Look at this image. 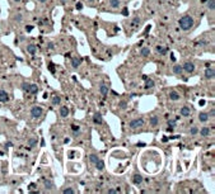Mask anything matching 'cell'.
<instances>
[{
    "instance_id": "ee69618b",
    "label": "cell",
    "mask_w": 215,
    "mask_h": 194,
    "mask_svg": "<svg viewBox=\"0 0 215 194\" xmlns=\"http://www.w3.org/2000/svg\"><path fill=\"white\" fill-rule=\"evenodd\" d=\"M214 114H215V112H214V109H211V112H210V114H209V116H211V117H214Z\"/></svg>"
},
{
    "instance_id": "6da1fadb",
    "label": "cell",
    "mask_w": 215,
    "mask_h": 194,
    "mask_svg": "<svg viewBox=\"0 0 215 194\" xmlns=\"http://www.w3.org/2000/svg\"><path fill=\"white\" fill-rule=\"evenodd\" d=\"M179 27H181V29H183V31H189V29L192 28V26H194V18L191 17V15H183L181 19H179Z\"/></svg>"
},
{
    "instance_id": "ba28073f",
    "label": "cell",
    "mask_w": 215,
    "mask_h": 194,
    "mask_svg": "<svg viewBox=\"0 0 215 194\" xmlns=\"http://www.w3.org/2000/svg\"><path fill=\"white\" fill-rule=\"evenodd\" d=\"M149 124H150L151 127H157V126L159 124V118H158L157 116L150 117V119H149Z\"/></svg>"
},
{
    "instance_id": "7dc6e473",
    "label": "cell",
    "mask_w": 215,
    "mask_h": 194,
    "mask_svg": "<svg viewBox=\"0 0 215 194\" xmlns=\"http://www.w3.org/2000/svg\"><path fill=\"white\" fill-rule=\"evenodd\" d=\"M205 104V100H200V105H204Z\"/></svg>"
},
{
    "instance_id": "7bdbcfd3",
    "label": "cell",
    "mask_w": 215,
    "mask_h": 194,
    "mask_svg": "<svg viewBox=\"0 0 215 194\" xmlns=\"http://www.w3.org/2000/svg\"><path fill=\"white\" fill-rule=\"evenodd\" d=\"M197 45H198V46H204V45H205V42H204V41H200Z\"/></svg>"
},
{
    "instance_id": "bcb514c9",
    "label": "cell",
    "mask_w": 215,
    "mask_h": 194,
    "mask_svg": "<svg viewBox=\"0 0 215 194\" xmlns=\"http://www.w3.org/2000/svg\"><path fill=\"white\" fill-rule=\"evenodd\" d=\"M26 29H27V31H28V32H31V31H32V27H31V26H29V27H27V28H26Z\"/></svg>"
},
{
    "instance_id": "3957f363",
    "label": "cell",
    "mask_w": 215,
    "mask_h": 194,
    "mask_svg": "<svg viewBox=\"0 0 215 194\" xmlns=\"http://www.w3.org/2000/svg\"><path fill=\"white\" fill-rule=\"evenodd\" d=\"M43 110L41 107H33V108L31 109V116L33 117V118H40L41 116H42Z\"/></svg>"
},
{
    "instance_id": "d6986e66",
    "label": "cell",
    "mask_w": 215,
    "mask_h": 194,
    "mask_svg": "<svg viewBox=\"0 0 215 194\" xmlns=\"http://www.w3.org/2000/svg\"><path fill=\"white\" fill-rule=\"evenodd\" d=\"M99 91H101V94H102L103 97H106V95L108 94V86L105 85V84H102V85L99 86Z\"/></svg>"
},
{
    "instance_id": "44dd1931",
    "label": "cell",
    "mask_w": 215,
    "mask_h": 194,
    "mask_svg": "<svg viewBox=\"0 0 215 194\" xmlns=\"http://www.w3.org/2000/svg\"><path fill=\"white\" fill-rule=\"evenodd\" d=\"M27 145H28V147L29 149H32V147H34L37 145V138H34V137H32V138H29L28 141H27Z\"/></svg>"
},
{
    "instance_id": "f546056e",
    "label": "cell",
    "mask_w": 215,
    "mask_h": 194,
    "mask_svg": "<svg viewBox=\"0 0 215 194\" xmlns=\"http://www.w3.org/2000/svg\"><path fill=\"white\" fill-rule=\"evenodd\" d=\"M29 84L28 83H23L22 84V89H23V91H27V93H29Z\"/></svg>"
},
{
    "instance_id": "1f68e13d",
    "label": "cell",
    "mask_w": 215,
    "mask_h": 194,
    "mask_svg": "<svg viewBox=\"0 0 215 194\" xmlns=\"http://www.w3.org/2000/svg\"><path fill=\"white\" fill-rule=\"evenodd\" d=\"M139 23H140V18L139 17L134 18V20L131 22V27H136V26H139Z\"/></svg>"
},
{
    "instance_id": "74e56055",
    "label": "cell",
    "mask_w": 215,
    "mask_h": 194,
    "mask_svg": "<svg viewBox=\"0 0 215 194\" xmlns=\"http://www.w3.org/2000/svg\"><path fill=\"white\" fill-rule=\"evenodd\" d=\"M77 9H78V10H81V9H83V4H81V3H78V4H77Z\"/></svg>"
},
{
    "instance_id": "7c38bea8",
    "label": "cell",
    "mask_w": 215,
    "mask_h": 194,
    "mask_svg": "<svg viewBox=\"0 0 215 194\" xmlns=\"http://www.w3.org/2000/svg\"><path fill=\"white\" fill-rule=\"evenodd\" d=\"M27 52L31 55H36L37 52V46L36 45H28L27 46Z\"/></svg>"
},
{
    "instance_id": "8fae6325",
    "label": "cell",
    "mask_w": 215,
    "mask_h": 194,
    "mask_svg": "<svg viewBox=\"0 0 215 194\" xmlns=\"http://www.w3.org/2000/svg\"><path fill=\"white\" fill-rule=\"evenodd\" d=\"M93 122L96 124H102V122H103V118H102V116H101L99 113H96L93 116Z\"/></svg>"
},
{
    "instance_id": "e0dca14e",
    "label": "cell",
    "mask_w": 215,
    "mask_h": 194,
    "mask_svg": "<svg viewBox=\"0 0 215 194\" xmlns=\"http://www.w3.org/2000/svg\"><path fill=\"white\" fill-rule=\"evenodd\" d=\"M132 182H134V184L140 185L141 183H143V176L139 175V174H136V175H134V178H132Z\"/></svg>"
},
{
    "instance_id": "484cf974",
    "label": "cell",
    "mask_w": 215,
    "mask_h": 194,
    "mask_svg": "<svg viewBox=\"0 0 215 194\" xmlns=\"http://www.w3.org/2000/svg\"><path fill=\"white\" fill-rule=\"evenodd\" d=\"M60 102H61V98H60L59 95H55V97H52V104H54V105H59Z\"/></svg>"
},
{
    "instance_id": "4316f807",
    "label": "cell",
    "mask_w": 215,
    "mask_h": 194,
    "mask_svg": "<svg viewBox=\"0 0 215 194\" xmlns=\"http://www.w3.org/2000/svg\"><path fill=\"white\" fill-rule=\"evenodd\" d=\"M157 51L160 55H165V53H167V48H164L163 46H157Z\"/></svg>"
},
{
    "instance_id": "8d00e7d4",
    "label": "cell",
    "mask_w": 215,
    "mask_h": 194,
    "mask_svg": "<svg viewBox=\"0 0 215 194\" xmlns=\"http://www.w3.org/2000/svg\"><path fill=\"white\" fill-rule=\"evenodd\" d=\"M15 20H17V22H22V14H17V15H15Z\"/></svg>"
},
{
    "instance_id": "ab89813d",
    "label": "cell",
    "mask_w": 215,
    "mask_h": 194,
    "mask_svg": "<svg viewBox=\"0 0 215 194\" xmlns=\"http://www.w3.org/2000/svg\"><path fill=\"white\" fill-rule=\"evenodd\" d=\"M50 71H51V72H55V69H54V64H50Z\"/></svg>"
},
{
    "instance_id": "9c48e42d",
    "label": "cell",
    "mask_w": 215,
    "mask_h": 194,
    "mask_svg": "<svg viewBox=\"0 0 215 194\" xmlns=\"http://www.w3.org/2000/svg\"><path fill=\"white\" fill-rule=\"evenodd\" d=\"M80 64H81V59H79V57H73L71 59V66L74 67V69L80 66Z\"/></svg>"
},
{
    "instance_id": "4fadbf2b",
    "label": "cell",
    "mask_w": 215,
    "mask_h": 194,
    "mask_svg": "<svg viewBox=\"0 0 215 194\" xmlns=\"http://www.w3.org/2000/svg\"><path fill=\"white\" fill-rule=\"evenodd\" d=\"M169 99L171 100H179V98H181V95H179V93L177 91H169Z\"/></svg>"
},
{
    "instance_id": "5b68a950",
    "label": "cell",
    "mask_w": 215,
    "mask_h": 194,
    "mask_svg": "<svg viewBox=\"0 0 215 194\" xmlns=\"http://www.w3.org/2000/svg\"><path fill=\"white\" fill-rule=\"evenodd\" d=\"M215 76V71L214 69H211V67H208V69L205 70V78L209 79V80H213Z\"/></svg>"
},
{
    "instance_id": "836d02e7",
    "label": "cell",
    "mask_w": 215,
    "mask_h": 194,
    "mask_svg": "<svg viewBox=\"0 0 215 194\" xmlns=\"http://www.w3.org/2000/svg\"><path fill=\"white\" fill-rule=\"evenodd\" d=\"M75 190L73 189V188H66V189H64V194H74Z\"/></svg>"
},
{
    "instance_id": "b9f144b4",
    "label": "cell",
    "mask_w": 215,
    "mask_h": 194,
    "mask_svg": "<svg viewBox=\"0 0 215 194\" xmlns=\"http://www.w3.org/2000/svg\"><path fill=\"white\" fill-rule=\"evenodd\" d=\"M48 48H50V50H54V43H48Z\"/></svg>"
},
{
    "instance_id": "cb8c5ba5",
    "label": "cell",
    "mask_w": 215,
    "mask_h": 194,
    "mask_svg": "<svg viewBox=\"0 0 215 194\" xmlns=\"http://www.w3.org/2000/svg\"><path fill=\"white\" fill-rule=\"evenodd\" d=\"M120 4H121V1H120V0H110V5H111V8H113V9L118 8Z\"/></svg>"
},
{
    "instance_id": "681fc988",
    "label": "cell",
    "mask_w": 215,
    "mask_h": 194,
    "mask_svg": "<svg viewBox=\"0 0 215 194\" xmlns=\"http://www.w3.org/2000/svg\"><path fill=\"white\" fill-rule=\"evenodd\" d=\"M37 1H40V3H46L47 0H37Z\"/></svg>"
},
{
    "instance_id": "ac0fdd59",
    "label": "cell",
    "mask_w": 215,
    "mask_h": 194,
    "mask_svg": "<svg viewBox=\"0 0 215 194\" xmlns=\"http://www.w3.org/2000/svg\"><path fill=\"white\" fill-rule=\"evenodd\" d=\"M60 116L64 117V118L69 116V109H67V107H61V108H60Z\"/></svg>"
},
{
    "instance_id": "f1b7e54d",
    "label": "cell",
    "mask_w": 215,
    "mask_h": 194,
    "mask_svg": "<svg viewBox=\"0 0 215 194\" xmlns=\"http://www.w3.org/2000/svg\"><path fill=\"white\" fill-rule=\"evenodd\" d=\"M98 160H99V159H98V156H97V155H94V154H92L91 156H89V161H91V162H93V164H96Z\"/></svg>"
},
{
    "instance_id": "f6af8a7d",
    "label": "cell",
    "mask_w": 215,
    "mask_h": 194,
    "mask_svg": "<svg viewBox=\"0 0 215 194\" xmlns=\"http://www.w3.org/2000/svg\"><path fill=\"white\" fill-rule=\"evenodd\" d=\"M7 146H8V147H12L13 143H12V142H7Z\"/></svg>"
},
{
    "instance_id": "d590c367",
    "label": "cell",
    "mask_w": 215,
    "mask_h": 194,
    "mask_svg": "<svg viewBox=\"0 0 215 194\" xmlns=\"http://www.w3.org/2000/svg\"><path fill=\"white\" fill-rule=\"evenodd\" d=\"M71 130L74 131V132H79V131H80V127H79V126H77V124H73V126H71Z\"/></svg>"
},
{
    "instance_id": "8992f818",
    "label": "cell",
    "mask_w": 215,
    "mask_h": 194,
    "mask_svg": "<svg viewBox=\"0 0 215 194\" xmlns=\"http://www.w3.org/2000/svg\"><path fill=\"white\" fill-rule=\"evenodd\" d=\"M179 114H181L182 117H190V114H191L190 107H182L181 110H179Z\"/></svg>"
},
{
    "instance_id": "ffe728a7",
    "label": "cell",
    "mask_w": 215,
    "mask_h": 194,
    "mask_svg": "<svg viewBox=\"0 0 215 194\" xmlns=\"http://www.w3.org/2000/svg\"><path fill=\"white\" fill-rule=\"evenodd\" d=\"M145 88L146 89H151L154 88V80H151V79H145Z\"/></svg>"
},
{
    "instance_id": "60d3db41",
    "label": "cell",
    "mask_w": 215,
    "mask_h": 194,
    "mask_svg": "<svg viewBox=\"0 0 215 194\" xmlns=\"http://www.w3.org/2000/svg\"><path fill=\"white\" fill-rule=\"evenodd\" d=\"M108 193H110V194H115V193H117V190H116V189H110V190H108Z\"/></svg>"
},
{
    "instance_id": "30bf717a",
    "label": "cell",
    "mask_w": 215,
    "mask_h": 194,
    "mask_svg": "<svg viewBox=\"0 0 215 194\" xmlns=\"http://www.w3.org/2000/svg\"><path fill=\"white\" fill-rule=\"evenodd\" d=\"M198 121H200V122H208L209 121V113L201 112V113L198 114Z\"/></svg>"
},
{
    "instance_id": "d6a6232c",
    "label": "cell",
    "mask_w": 215,
    "mask_h": 194,
    "mask_svg": "<svg viewBox=\"0 0 215 194\" xmlns=\"http://www.w3.org/2000/svg\"><path fill=\"white\" fill-rule=\"evenodd\" d=\"M196 133H198V128L197 127H191V130H190V135L195 136Z\"/></svg>"
},
{
    "instance_id": "7a4b0ae2",
    "label": "cell",
    "mask_w": 215,
    "mask_h": 194,
    "mask_svg": "<svg viewBox=\"0 0 215 194\" xmlns=\"http://www.w3.org/2000/svg\"><path fill=\"white\" fill-rule=\"evenodd\" d=\"M144 126V119L143 118H136V119H132L131 122L129 123V127L131 130H136V128H140Z\"/></svg>"
},
{
    "instance_id": "7402d4cb",
    "label": "cell",
    "mask_w": 215,
    "mask_h": 194,
    "mask_svg": "<svg viewBox=\"0 0 215 194\" xmlns=\"http://www.w3.org/2000/svg\"><path fill=\"white\" fill-rule=\"evenodd\" d=\"M96 169H97V170H99V171H102L103 169H105V161L98 160L97 162H96Z\"/></svg>"
},
{
    "instance_id": "5bb4252c",
    "label": "cell",
    "mask_w": 215,
    "mask_h": 194,
    "mask_svg": "<svg viewBox=\"0 0 215 194\" xmlns=\"http://www.w3.org/2000/svg\"><path fill=\"white\" fill-rule=\"evenodd\" d=\"M200 135L202 136V137H208V136L210 135V128L209 127H202L200 130Z\"/></svg>"
},
{
    "instance_id": "d4e9b609",
    "label": "cell",
    "mask_w": 215,
    "mask_h": 194,
    "mask_svg": "<svg viewBox=\"0 0 215 194\" xmlns=\"http://www.w3.org/2000/svg\"><path fill=\"white\" fill-rule=\"evenodd\" d=\"M29 93H31V94H37V93H38V86H37L36 84H32V85L29 86Z\"/></svg>"
},
{
    "instance_id": "4dcf8cb0",
    "label": "cell",
    "mask_w": 215,
    "mask_h": 194,
    "mask_svg": "<svg viewBox=\"0 0 215 194\" xmlns=\"http://www.w3.org/2000/svg\"><path fill=\"white\" fill-rule=\"evenodd\" d=\"M118 107L121 109H126L127 108V102H126V100H121V102L118 103Z\"/></svg>"
},
{
    "instance_id": "83f0119b",
    "label": "cell",
    "mask_w": 215,
    "mask_h": 194,
    "mask_svg": "<svg viewBox=\"0 0 215 194\" xmlns=\"http://www.w3.org/2000/svg\"><path fill=\"white\" fill-rule=\"evenodd\" d=\"M208 8L210 10H214L215 9V0H209V1H208Z\"/></svg>"
},
{
    "instance_id": "e575fe53",
    "label": "cell",
    "mask_w": 215,
    "mask_h": 194,
    "mask_svg": "<svg viewBox=\"0 0 215 194\" xmlns=\"http://www.w3.org/2000/svg\"><path fill=\"white\" fill-rule=\"evenodd\" d=\"M168 126H169L171 128H175L176 127V121L175 119H169V121H168Z\"/></svg>"
},
{
    "instance_id": "c3c4849f",
    "label": "cell",
    "mask_w": 215,
    "mask_h": 194,
    "mask_svg": "<svg viewBox=\"0 0 215 194\" xmlns=\"http://www.w3.org/2000/svg\"><path fill=\"white\" fill-rule=\"evenodd\" d=\"M87 1H88V3H91V4H93V3H94V0H87Z\"/></svg>"
},
{
    "instance_id": "f35d334b",
    "label": "cell",
    "mask_w": 215,
    "mask_h": 194,
    "mask_svg": "<svg viewBox=\"0 0 215 194\" xmlns=\"http://www.w3.org/2000/svg\"><path fill=\"white\" fill-rule=\"evenodd\" d=\"M122 14H124V15H129V12H127V8H125V9L122 10Z\"/></svg>"
},
{
    "instance_id": "9a60e30c",
    "label": "cell",
    "mask_w": 215,
    "mask_h": 194,
    "mask_svg": "<svg viewBox=\"0 0 215 194\" xmlns=\"http://www.w3.org/2000/svg\"><path fill=\"white\" fill-rule=\"evenodd\" d=\"M173 72H175L176 75L181 76V75H182V72H183V67L179 66V65H176V66H173Z\"/></svg>"
},
{
    "instance_id": "f907efd6",
    "label": "cell",
    "mask_w": 215,
    "mask_h": 194,
    "mask_svg": "<svg viewBox=\"0 0 215 194\" xmlns=\"http://www.w3.org/2000/svg\"><path fill=\"white\" fill-rule=\"evenodd\" d=\"M14 1H21V0H14Z\"/></svg>"
},
{
    "instance_id": "52a82bcc",
    "label": "cell",
    "mask_w": 215,
    "mask_h": 194,
    "mask_svg": "<svg viewBox=\"0 0 215 194\" xmlns=\"http://www.w3.org/2000/svg\"><path fill=\"white\" fill-rule=\"evenodd\" d=\"M9 100V95L5 90H0V102L1 103H7Z\"/></svg>"
},
{
    "instance_id": "603a6c76",
    "label": "cell",
    "mask_w": 215,
    "mask_h": 194,
    "mask_svg": "<svg viewBox=\"0 0 215 194\" xmlns=\"http://www.w3.org/2000/svg\"><path fill=\"white\" fill-rule=\"evenodd\" d=\"M149 53H150V50H149L148 47H143V48L140 50V56H143V57L149 56Z\"/></svg>"
},
{
    "instance_id": "2e32d148",
    "label": "cell",
    "mask_w": 215,
    "mask_h": 194,
    "mask_svg": "<svg viewBox=\"0 0 215 194\" xmlns=\"http://www.w3.org/2000/svg\"><path fill=\"white\" fill-rule=\"evenodd\" d=\"M43 184H45V188L46 189H52L54 187H55V185H54V183H52V180H48V179H45L43 180Z\"/></svg>"
},
{
    "instance_id": "277c9868",
    "label": "cell",
    "mask_w": 215,
    "mask_h": 194,
    "mask_svg": "<svg viewBox=\"0 0 215 194\" xmlns=\"http://www.w3.org/2000/svg\"><path fill=\"white\" fill-rule=\"evenodd\" d=\"M182 67H183V71H186L187 74H192L195 71V65L192 64V62H190V61H187Z\"/></svg>"
}]
</instances>
